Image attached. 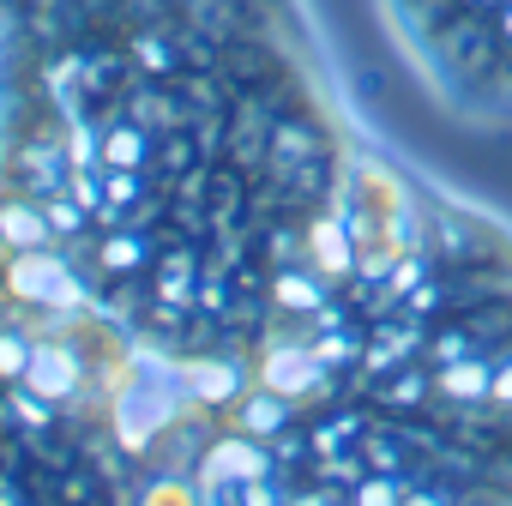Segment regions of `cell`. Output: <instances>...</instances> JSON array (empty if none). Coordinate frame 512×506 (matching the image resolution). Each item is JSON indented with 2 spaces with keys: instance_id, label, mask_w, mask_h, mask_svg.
<instances>
[{
  "instance_id": "2",
  "label": "cell",
  "mask_w": 512,
  "mask_h": 506,
  "mask_svg": "<svg viewBox=\"0 0 512 506\" xmlns=\"http://www.w3.org/2000/svg\"><path fill=\"white\" fill-rule=\"evenodd\" d=\"M410 85L470 133H512V0H368Z\"/></svg>"
},
{
  "instance_id": "1",
  "label": "cell",
  "mask_w": 512,
  "mask_h": 506,
  "mask_svg": "<svg viewBox=\"0 0 512 506\" xmlns=\"http://www.w3.org/2000/svg\"><path fill=\"white\" fill-rule=\"evenodd\" d=\"M0 506H512V211L320 0H0Z\"/></svg>"
}]
</instances>
